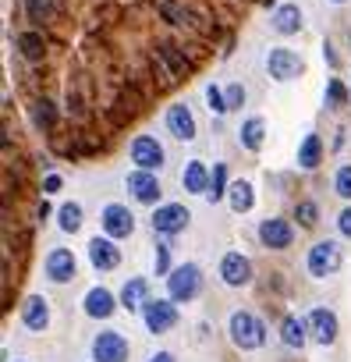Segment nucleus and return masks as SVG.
Wrapping results in <instances>:
<instances>
[{
	"label": "nucleus",
	"instance_id": "nucleus-34",
	"mask_svg": "<svg viewBox=\"0 0 351 362\" xmlns=\"http://www.w3.org/2000/svg\"><path fill=\"white\" fill-rule=\"evenodd\" d=\"M326 103H330V107H340V103H344V86H340L337 78L326 82Z\"/></svg>",
	"mask_w": 351,
	"mask_h": 362
},
{
	"label": "nucleus",
	"instance_id": "nucleus-21",
	"mask_svg": "<svg viewBox=\"0 0 351 362\" xmlns=\"http://www.w3.org/2000/svg\"><path fill=\"white\" fill-rule=\"evenodd\" d=\"M280 341H284L287 348H305V341H309V323L298 320V316H284V323H280Z\"/></svg>",
	"mask_w": 351,
	"mask_h": 362
},
{
	"label": "nucleus",
	"instance_id": "nucleus-28",
	"mask_svg": "<svg viewBox=\"0 0 351 362\" xmlns=\"http://www.w3.org/2000/svg\"><path fill=\"white\" fill-rule=\"evenodd\" d=\"M18 50L25 61H40L43 57V36L40 33H22L18 36Z\"/></svg>",
	"mask_w": 351,
	"mask_h": 362
},
{
	"label": "nucleus",
	"instance_id": "nucleus-31",
	"mask_svg": "<svg viewBox=\"0 0 351 362\" xmlns=\"http://www.w3.org/2000/svg\"><path fill=\"white\" fill-rule=\"evenodd\" d=\"M206 100H210V110L213 114H227L231 107H227V93H220L217 86H206Z\"/></svg>",
	"mask_w": 351,
	"mask_h": 362
},
{
	"label": "nucleus",
	"instance_id": "nucleus-29",
	"mask_svg": "<svg viewBox=\"0 0 351 362\" xmlns=\"http://www.w3.org/2000/svg\"><path fill=\"white\" fill-rule=\"evenodd\" d=\"M29 22H50L54 18V0H25Z\"/></svg>",
	"mask_w": 351,
	"mask_h": 362
},
{
	"label": "nucleus",
	"instance_id": "nucleus-15",
	"mask_svg": "<svg viewBox=\"0 0 351 362\" xmlns=\"http://www.w3.org/2000/svg\"><path fill=\"white\" fill-rule=\"evenodd\" d=\"M167 128H170V135L174 139H182V142H192L196 139V117H192V110L185 107V103H174L170 110H167Z\"/></svg>",
	"mask_w": 351,
	"mask_h": 362
},
{
	"label": "nucleus",
	"instance_id": "nucleus-19",
	"mask_svg": "<svg viewBox=\"0 0 351 362\" xmlns=\"http://www.w3.org/2000/svg\"><path fill=\"white\" fill-rule=\"evenodd\" d=\"M85 316L89 320H107V316H114V309H117V298L107 291V288H93L89 295H85Z\"/></svg>",
	"mask_w": 351,
	"mask_h": 362
},
{
	"label": "nucleus",
	"instance_id": "nucleus-5",
	"mask_svg": "<svg viewBox=\"0 0 351 362\" xmlns=\"http://www.w3.org/2000/svg\"><path fill=\"white\" fill-rule=\"evenodd\" d=\"M142 320L153 334H163V330H170L174 323H178V305H174V298H145Z\"/></svg>",
	"mask_w": 351,
	"mask_h": 362
},
{
	"label": "nucleus",
	"instance_id": "nucleus-40",
	"mask_svg": "<svg viewBox=\"0 0 351 362\" xmlns=\"http://www.w3.org/2000/svg\"><path fill=\"white\" fill-rule=\"evenodd\" d=\"M333 4H344V0H333Z\"/></svg>",
	"mask_w": 351,
	"mask_h": 362
},
{
	"label": "nucleus",
	"instance_id": "nucleus-22",
	"mask_svg": "<svg viewBox=\"0 0 351 362\" xmlns=\"http://www.w3.org/2000/svg\"><path fill=\"white\" fill-rule=\"evenodd\" d=\"M145 295H149L145 277H128L124 288H121V305H124V309H142V305H145Z\"/></svg>",
	"mask_w": 351,
	"mask_h": 362
},
{
	"label": "nucleus",
	"instance_id": "nucleus-36",
	"mask_svg": "<svg viewBox=\"0 0 351 362\" xmlns=\"http://www.w3.org/2000/svg\"><path fill=\"white\" fill-rule=\"evenodd\" d=\"M156 274H170V249L156 245Z\"/></svg>",
	"mask_w": 351,
	"mask_h": 362
},
{
	"label": "nucleus",
	"instance_id": "nucleus-30",
	"mask_svg": "<svg viewBox=\"0 0 351 362\" xmlns=\"http://www.w3.org/2000/svg\"><path fill=\"white\" fill-rule=\"evenodd\" d=\"M333 189H337V196H340V199H351V163H344V167L337 170Z\"/></svg>",
	"mask_w": 351,
	"mask_h": 362
},
{
	"label": "nucleus",
	"instance_id": "nucleus-39",
	"mask_svg": "<svg viewBox=\"0 0 351 362\" xmlns=\"http://www.w3.org/2000/svg\"><path fill=\"white\" fill-rule=\"evenodd\" d=\"M149 362H174V355H170V351H156Z\"/></svg>",
	"mask_w": 351,
	"mask_h": 362
},
{
	"label": "nucleus",
	"instance_id": "nucleus-14",
	"mask_svg": "<svg viewBox=\"0 0 351 362\" xmlns=\"http://www.w3.org/2000/svg\"><path fill=\"white\" fill-rule=\"evenodd\" d=\"M305 323H309V337L316 344H333L337 341V316L330 309H312Z\"/></svg>",
	"mask_w": 351,
	"mask_h": 362
},
{
	"label": "nucleus",
	"instance_id": "nucleus-3",
	"mask_svg": "<svg viewBox=\"0 0 351 362\" xmlns=\"http://www.w3.org/2000/svg\"><path fill=\"white\" fill-rule=\"evenodd\" d=\"M266 71H270V78H277V82H291V78H298V75L305 71V61H302L295 50H287V47H273V50L266 54Z\"/></svg>",
	"mask_w": 351,
	"mask_h": 362
},
{
	"label": "nucleus",
	"instance_id": "nucleus-18",
	"mask_svg": "<svg viewBox=\"0 0 351 362\" xmlns=\"http://www.w3.org/2000/svg\"><path fill=\"white\" fill-rule=\"evenodd\" d=\"M210 170H206V163L203 160H189L185 163V174H182V185H185V192H192V196H206L210 192Z\"/></svg>",
	"mask_w": 351,
	"mask_h": 362
},
{
	"label": "nucleus",
	"instance_id": "nucleus-33",
	"mask_svg": "<svg viewBox=\"0 0 351 362\" xmlns=\"http://www.w3.org/2000/svg\"><path fill=\"white\" fill-rule=\"evenodd\" d=\"M54 121H57V110H54V103L40 100V103H36V124H43V128H54Z\"/></svg>",
	"mask_w": 351,
	"mask_h": 362
},
{
	"label": "nucleus",
	"instance_id": "nucleus-20",
	"mask_svg": "<svg viewBox=\"0 0 351 362\" xmlns=\"http://www.w3.org/2000/svg\"><path fill=\"white\" fill-rule=\"evenodd\" d=\"M298 29H302V11H298V4H280V8L273 11V33L295 36Z\"/></svg>",
	"mask_w": 351,
	"mask_h": 362
},
{
	"label": "nucleus",
	"instance_id": "nucleus-35",
	"mask_svg": "<svg viewBox=\"0 0 351 362\" xmlns=\"http://www.w3.org/2000/svg\"><path fill=\"white\" fill-rule=\"evenodd\" d=\"M242 103H245V89H242L238 82H234V86H227V107H231V110H238Z\"/></svg>",
	"mask_w": 351,
	"mask_h": 362
},
{
	"label": "nucleus",
	"instance_id": "nucleus-37",
	"mask_svg": "<svg viewBox=\"0 0 351 362\" xmlns=\"http://www.w3.org/2000/svg\"><path fill=\"white\" fill-rule=\"evenodd\" d=\"M337 228H340V235H344V238H351V206H344V210H340Z\"/></svg>",
	"mask_w": 351,
	"mask_h": 362
},
{
	"label": "nucleus",
	"instance_id": "nucleus-32",
	"mask_svg": "<svg viewBox=\"0 0 351 362\" xmlns=\"http://www.w3.org/2000/svg\"><path fill=\"white\" fill-rule=\"evenodd\" d=\"M295 217L302 221V228H312V224L319 221V206L305 199V203H298V210H295Z\"/></svg>",
	"mask_w": 351,
	"mask_h": 362
},
{
	"label": "nucleus",
	"instance_id": "nucleus-1",
	"mask_svg": "<svg viewBox=\"0 0 351 362\" xmlns=\"http://www.w3.org/2000/svg\"><path fill=\"white\" fill-rule=\"evenodd\" d=\"M227 334H231V341H234L242 351H252V348H259V344L266 341V327H263V320H256V316L245 313V309L231 313V320H227Z\"/></svg>",
	"mask_w": 351,
	"mask_h": 362
},
{
	"label": "nucleus",
	"instance_id": "nucleus-8",
	"mask_svg": "<svg viewBox=\"0 0 351 362\" xmlns=\"http://www.w3.org/2000/svg\"><path fill=\"white\" fill-rule=\"evenodd\" d=\"M192 214L182 206V203H167V206H156L153 214V231L156 235H182L189 228Z\"/></svg>",
	"mask_w": 351,
	"mask_h": 362
},
{
	"label": "nucleus",
	"instance_id": "nucleus-2",
	"mask_svg": "<svg viewBox=\"0 0 351 362\" xmlns=\"http://www.w3.org/2000/svg\"><path fill=\"white\" fill-rule=\"evenodd\" d=\"M203 288V270L196 263H182V267H174L167 274V295L174 302H192Z\"/></svg>",
	"mask_w": 351,
	"mask_h": 362
},
{
	"label": "nucleus",
	"instance_id": "nucleus-17",
	"mask_svg": "<svg viewBox=\"0 0 351 362\" xmlns=\"http://www.w3.org/2000/svg\"><path fill=\"white\" fill-rule=\"evenodd\" d=\"M22 323L29 327V330H47L50 327V302L43 298V295H29L25 298V305H22Z\"/></svg>",
	"mask_w": 351,
	"mask_h": 362
},
{
	"label": "nucleus",
	"instance_id": "nucleus-11",
	"mask_svg": "<svg viewBox=\"0 0 351 362\" xmlns=\"http://www.w3.org/2000/svg\"><path fill=\"white\" fill-rule=\"evenodd\" d=\"M259 242H263L266 249H287V245L295 242V228H291L284 217H266V221L259 224Z\"/></svg>",
	"mask_w": 351,
	"mask_h": 362
},
{
	"label": "nucleus",
	"instance_id": "nucleus-13",
	"mask_svg": "<svg viewBox=\"0 0 351 362\" xmlns=\"http://www.w3.org/2000/svg\"><path fill=\"white\" fill-rule=\"evenodd\" d=\"M100 221H103V231H107L110 238H128V235L135 231V217H131V210L121 206V203H110Z\"/></svg>",
	"mask_w": 351,
	"mask_h": 362
},
{
	"label": "nucleus",
	"instance_id": "nucleus-6",
	"mask_svg": "<svg viewBox=\"0 0 351 362\" xmlns=\"http://www.w3.org/2000/svg\"><path fill=\"white\" fill-rule=\"evenodd\" d=\"M309 274L312 277H330V274H337L340 270V245L337 242H316L312 249H309Z\"/></svg>",
	"mask_w": 351,
	"mask_h": 362
},
{
	"label": "nucleus",
	"instance_id": "nucleus-10",
	"mask_svg": "<svg viewBox=\"0 0 351 362\" xmlns=\"http://www.w3.org/2000/svg\"><path fill=\"white\" fill-rule=\"evenodd\" d=\"M220 281H224L227 288H245V284L252 281V263H249V256L227 252V256L220 259Z\"/></svg>",
	"mask_w": 351,
	"mask_h": 362
},
{
	"label": "nucleus",
	"instance_id": "nucleus-7",
	"mask_svg": "<svg viewBox=\"0 0 351 362\" xmlns=\"http://www.w3.org/2000/svg\"><path fill=\"white\" fill-rule=\"evenodd\" d=\"M124 185H128V192H131L135 203H142V206H156V199H160L156 170H142V167H135V170L124 177Z\"/></svg>",
	"mask_w": 351,
	"mask_h": 362
},
{
	"label": "nucleus",
	"instance_id": "nucleus-23",
	"mask_svg": "<svg viewBox=\"0 0 351 362\" xmlns=\"http://www.w3.org/2000/svg\"><path fill=\"white\" fill-rule=\"evenodd\" d=\"M227 203H231L234 214H249V210L256 206V196H252V185H249V181H231Z\"/></svg>",
	"mask_w": 351,
	"mask_h": 362
},
{
	"label": "nucleus",
	"instance_id": "nucleus-12",
	"mask_svg": "<svg viewBox=\"0 0 351 362\" xmlns=\"http://www.w3.org/2000/svg\"><path fill=\"white\" fill-rule=\"evenodd\" d=\"M75 274H78V263H75L71 249H50L47 252V277L54 284H68V281H75Z\"/></svg>",
	"mask_w": 351,
	"mask_h": 362
},
{
	"label": "nucleus",
	"instance_id": "nucleus-16",
	"mask_svg": "<svg viewBox=\"0 0 351 362\" xmlns=\"http://www.w3.org/2000/svg\"><path fill=\"white\" fill-rule=\"evenodd\" d=\"M89 263L96 270H114L121 263V249H117V238H93L89 242Z\"/></svg>",
	"mask_w": 351,
	"mask_h": 362
},
{
	"label": "nucleus",
	"instance_id": "nucleus-24",
	"mask_svg": "<svg viewBox=\"0 0 351 362\" xmlns=\"http://www.w3.org/2000/svg\"><path fill=\"white\" fill-rule=\"evenodd\" d=\"M319 156H323V142H319V135H305L302 146H298V167L312 170V167L319 163Z\"/></svg>",
	"mask_w": 351,
	"mask_h": 362
},
{
	"label": "nucleus",
	"instance_id": "nucleus-27",
	"mask_svg": "<svg viewBox=\"0 0 351 362\" xmlns=\"http://www.w3.org/2000/svg\"><path fill=\"white\" fill-rule=\"evenodd\" d=\"M227 189H231V185H227V167L217 163V167H213V177H210V192H206V199H210V203H220V199L227 196Z\"/></svg>",
	"mask_w": 351,
	"mask_h": 362
},
{
	"label": "nucleus",
	"instance_id": "nucleus-26",
	"mask_svg": "<svg viewBox=\"0 0 351 362\" xmlns=\"http://www.w3.org/2000/svg\"><path fill=\"white\" fill-rule=\"evenodd\" d=\"M57 224H61V231L75 235V231L82 228V206H78V203H64V206L57 210Z\"/></svg>",
	"mask_w": 351,
	"mask_h": 362
},
{
	"label": "nucleus",
	"instance_id": "nucleus-25",
	"mask_svg": "<svg viewBox=\"0 0 351 362\" xmlns=\"http://www.w3.org/2000/svg\"><path fill=\"white\" fill-rule=\"evenodd\" d=\"M263 135H266V121H263V117H249V121L242 124V146H245V149L256 153V149L263 146Z\"/></svg>",
	"mask_w": 351,
	"mask_h": 362
},
{
	"label": "nucleus",
	"instance_id": "nucleus-9",
	"mask_svg": "<svg viewBox=\"0 0 351 362\" xmlns=\"http://www.w3.org/2000/svg\"><path fill=\"white\" fill-rule=\"evenodd\" d=\"M131 163L142 170H160L163 167V146L153 135H138L131 142Z\"/></svg>",
	"mask_w": 351,
	"mask_h": 362
},
{
	"label": "nucleus",
	"instance_id": "nucleus-4",
	"mask_svg": "<svg viewBox=\"0 0 351 362\" xmlns=\"http://www.w3.org/2000/svg\"><path fill=\"white\" fill-rule=\"evenodd\" d=\"M128 337L121 330H100L93 341V362H128Z\"/></svg>",
	"mask_w": 351,
	"mask_h": 362
},
{
	"label": "nucleus",
	"instance_id": "nucleus-38",
	"mask_svg": "<svg viewBox=\"0 0 351 362\" xmlns=\"http://www.w3.org/2000/svg\"><path fill=\"white\" fill-rule=\"evenodd\" d=\"M61 185H64L61 174H47V181H43V192H47V196H54V192H61Z\"/></svg>",
	"mask_w": 351,
	"mask_h": 362
}]
</instances>
